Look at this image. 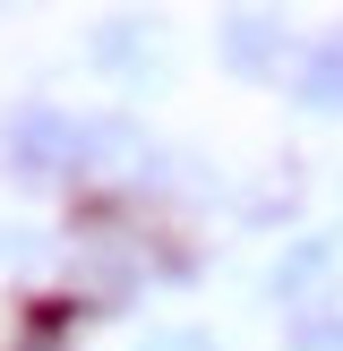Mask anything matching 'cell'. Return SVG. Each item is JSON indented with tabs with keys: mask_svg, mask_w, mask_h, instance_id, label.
I'll use <instances>...</instances> for the list:
<instances>
[{
	"mask_svg": "<svg viewBox=\"0 0 343 351\" xmlns=\"http://www.w3.org/2000/svg\"><path fill=\"white\" fill-rule=\"evenodd\" d=\"M283 351H343V291L326 308H309V317L283 326Z\"/></svg>",
	"mask_w": 343,
	"mask_h": 351,
	"instance_id": "8992f818",
	"label": "cell"
},
{
	"mask_svg": "<svg viewBox=\"0 0 343 351\" xmlns=\"http://www.w3.org/2000/svg\"><path fill=\"white\" fill-rule=\"evenodd\" d=\"M86 69H95L103 86H120V95H146L154 77H163L172 69V51H163V26H154V17H95V26H86Z\"/></svg>",
	"mask_w": 343,
	"mask_h": 351,
	"instance_id": "277c9868",
	"label": "cell"
},
{
	"mask_svg": "<svg viewBox=\"0 0 343 351\" xmlns=\"http://www.w3.org/2000/svg\"><path fill=\"white\" fill-rule=\"evenodd\" d=\"M78 146H86V112L60 95H26L0 120V171L17 189H78Z\"/></svg>",
	"mask_w": 343,
	"mask_h": 351,
	"instance_id": "6da1fadb",
	"label": "cell"
},
{
	"mask_svg": "<svg viewBox=\"0 0 343 351\" xmlns=\"http://www.w3.org/2000/svg\"><path fill=\"white\" fill-rule=\"evenodd\" d=\"M335 291H343V223L274 240V257H266V308H283V326L309 317V308H326Z\"/></svg>",
	"mask_w": 343,
	"mask_h": 351,
	"instance_id": "3957f363",
	"label": "cell"
},
{
	"mask_svg": "<svg viewBox=\"0 0 343 351\" xmlns=\"http://www.w3.org/2000/svg\"><path fill=\"white\" fill-rule=\"evenodd\" d=\"M300 43L309 34L292 26L283 9H223L215 17V60H223V77H240V86H292Z\"/></svg>",
	"mask_w": 343,
	"mask_h": 351,
	"instance_id": "7a4b0ae2",
	"label": "cell"
},
{
	"mask_svg": "<svg viewBox=\"0 0 343 351\" xmlns=\"http://www.w3.org/2000/svg\"><path fill=\"white\" fill-rule=\"evenodd\" d=\"M292 112H309V120H343V26H326V34H309L300 43V69H292Z\"/></svg>",
	"mask_w": 343,
	"mask_h": 351,
	"instance_id": "5b68a950",
	"label": "cell"
},
{
	"mask_svg": "<svg viewBox=\"0 0 343 351\" xmlns=\"http://www.w3.org/2000/svg\"><path fill=\"white\" fill-rule=\"evenodd\" d=\"M129 351H223L215 326H198V317H163V326H146Z\"/></svg>",
	"mask_w": 343,
	"mask_h": 351,
	"instance_id": "52a82bcc",
	"label": "cell"
},
{
	"mask_svg": "<svg viewBox=\"0 0 343 351\" xmlns=\"http://www.w3.org/2000/svg\"><path fill=\"white\" fill-rule=\"evenodd\" d=\"M9 257H17V223H0V266H9Z\"/></svg>",
	"mask_w": 343,
	"mask_h": 351,
	"instance_id": "ba28073f",
	"label": "cell"
}]
</instances>
